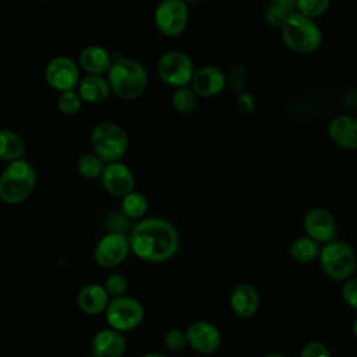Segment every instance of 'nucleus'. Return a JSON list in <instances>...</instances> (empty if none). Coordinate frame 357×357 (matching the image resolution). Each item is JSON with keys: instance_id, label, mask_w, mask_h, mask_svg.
Returning a JSON list of instances; mask_svg holds the SVG:
<instances>
[{"instance_id": "24", "label": "nucleus", "mask_w": 357, "mask_h": 357, "mask_svg": "<svg viewBox=\"0 0 357 357\" xmlns=\"http://www.w3.org/2000/svg\"><path fill=\"white\" fill-rule=\"evenodd\" d=\"M148 211V199L144 194L131 191L126 197L121 198V212L126 218L132 220L144 219Z\"/></svg>"}, {"instance_id": "33", "label": "nucleus", "mask_w": 357, "mask_h": 357, "mask_svg": "<svg viewBox=\"0 0 357 357\" xmlns=\"http://www.w3.org/2000/svg\"><path fill=\"white\" fill-rule=\"evenodd\" d=\"M342 296L346 304L357 310V278H350L342 287Z\"/></svg>"}, {"instance_id": "32", "label": "nucleus", "mask_w": 357, "mask_h": 357, "mask_svg": "<svg viewBox=\"0 0 357 357\" xmlns=\"http://www.w3.org/2000/svg\"><path fill=\"white\" fill-rule=\"evenodd\" d=\"M300 357H332L329 349L321 342H308L300 353Z\"/></svg>"}, {"instance_id": "23", "label": "nucleus", "mask_w": 357, "mask_h": 357, "mask_svg": "<svg viewBox=\"0 0 357 357\" xmlns=\"http://www.w3.org/2000/svg\"><path fill=\"white\" fill-rule=\"evenodd\" d=\"M319 252H321L319 243L315 241L314 238L308 237V236L297 237L290 244L291 258L297 262H301V264H307V262L314 261L315 258L319 257Z\"/></svg>"}, {"instance_id": "14", "label": "nucleus", "mask_w": 357, "mask_h": 357, "mask_svg": "<svg viewBox=\"0 0 357 357\" xmlns=\"http://www.w3.org/2000/svg\"><path fill=\"white\" fill-rule=\"evenodd\" d=\"M227 84L223 70L216 66H204L195 70L190 86L198 98H213L219 95Z\"/></svg>"}, {"instance_id": "12", "label": "nucleus", "mask_w": 357, "mask_h": 357, "mask_svg": "<svg viewBox=\"0 0 357 357\" xmlns=\"http://www.w3.org/2000/svg\"><path fill=\"white\" fill-rule=\"evenodd\" d=\"M100 181L107 194L120 199L134 191L135 185V177L131 169L120 160L106 163L100 176Z\"/></svg>"}, {"instance_id": "19", "label": "nucleus", "mask_w": 357, "mask_h": 357, "mask_svg": "<svg viewBox=\"0 0 357 357\" xmlns=\"http://www.w3.org/2000/svg\"><path fill=\"white\" fill-rule=\"evenodd\" d=\"M110 303V296L107 294L103 284L88 283L82 286L77 296L78 308L86 315H98L106 311Z\"/></svg>"}, {"instance_id": "4", "label": "nucleus", "mask_w": 357, "mask_h": 357, "mask_svg": "<svg viewBox=\"0 0 357 357\" xmlns=\"http://www.w3.org/2000/svg\"><path fill=\"white\" fill-rule=\"evenodd\" d=\"M280 35L286 47L298 54H310L322 43V32L318 24L297 11L289 14L280 28Z\"/></svg>"}, {"instance_id": "13", "label": "nucleus", "mask_w": 357, "mask_h": 357, "mask_svg": "<svg viewBox=\"0 0 357 357\" xmlns=\"http://www.w3.org/2000/svg\"><path fill=\"white\" fill-rule=\"evenodd\" d=\"M185 333L188 346L201 354L215 353L222 342L219 329L212 322L202 319L192 322L185 329Z\"/></svg>"}, {"instance_id": "36", "label": "nucleus", "mask_w": 357, "mask_h": 357, "mask_svg": "<svg viewBox=\"0 0 357 357\" xmlns=\"http://www.w3.org/2000/svg\"><path fill=\"white\" fill-rule=\"evenodd\" d=\"M141 357H167V356H165V354H162V353L153 351V353H146V354H144V356H141Z\"/></svg>"}, {"instance_id": "27", "label": "nucleus", "mask_w": 357, "mask_h": 357, "mask_svg": "<svg viewBox=\"0 0 357 357\" xmlns=\"http://www.w3.org/2000/svg\"><path fill=\"white\" fill-rule=\"evenodd\" d=\"M82 102L84 100L81 99V96L75 89L66 91L57 96V109L66 116H74L79 112Z\"/></svg>"}, {"instance_id": "6", "label": "nucleus", "mask_w": 357, "mask_h": 357, "mask_svg": "<svg viewBox=\"0 0 357 357\" xmlns=\"http://www.w3.org/2000/svg\"><path fill=\"white\" fill-rule=\"evenodd\" d=\"M318 258L322 271L335 280L349 279L357 265L354 250L342 241H329L321 248Z\"/></svg>"}, {"instance_id": "31", "label": "nucleus", "mask_w": 357, "mask_h": 357, "mask_svg": "<svg viewBox=\"0 0 357 357\" xmlns=\"http://www.w3.org/2000/svg\"><path fill=\"white\" fill-rule=\"evenodd\" d=\"M289 14L290 13L287 10H284L283 7H280L275 3H271L264 11V20L272 28H282L284 21L287 20Z\"/></svg>"}, {"instance_id": "1", "label": "nucleus", "mask_w": 357, "mask_h": 357, "mask_svg": "<svg viewBox=\"0 0 357 357\" xmlns=\"http://www.w3.org/2000/svg\"><path fill=\"white\" fill-rule=\"evenodd\" d=\"M131 252L146 262H165L172 259L180 247L177 229L163 218H144L138 220L130 234Z\"/></svg>"}, {"instance_id": "18", "label": "nucleus", "mask_w": 357, "mask_h": 357, "mask_svg": "<svg viewBox=\"0 0 357 357\" xmlns=\"http://www.w3.org/2000/svg\"><path fill=\"white\" fill-rule=\"evenodd\" d=\"M113 59L109 50L100 45H88L78 54V66L89 75L107 74Z\"/></svg>"}, {"instance_id": "15", "label": "nucleus", "mask_w": 357, "mask_h": 357, "mask_svg": "<svg viewBox=\"0 0 357 357\" xmlns=\"http://www.w3.org/2000/svg\"><path fill=\"white\" fill-rule=\"evenodd\" d=\"M308 237L318 243H329L336 233V223L332 213L324 208H311L303 219Z\"/></svg>"}, {"instance_id": "37", "label": "nucleus", "mask_w": 357, "mask_h": 357, "mask_svg": "<svg viewBox=\"0 0 357 357\" xmlns=\"http://www.w3.org/2000/svg\"><path fill=\"white\" fill-rule=\"evenodd\" d=\"M351 331H353V333L357 336V317L354 318V321H353V325H351Z\"/></svg>"}, {"instance_id": "7", "label": "nucleus", "mask_w": 357, "mask_h": 357, "mask_svg": "<svg viewBox=\"0 0 357 357\" xmlns=\"http://www.w3.org/2000/svg\"><path fill=\"white\" fill-rule=\"evenodd\" d=\"M156 73L166 85L180 88L190 85L195 68L187 53L181 50H169L159 57Z\"/></svg>"}, {"instance_id": "20", "label": "nucleus", "mask_w": 357, "mask_h": 357, "mask_svg": "<svg viewBox=\"0 0 357 357\" xmlns=\"http://www.w3.org/2000/svg\"><path fill=\"white\" fill-rule=\"evenodd\" d=\"M230 307L240 318H251L259 307V296L254 286L241 283L236 286L230 294Z\"/></svg>"}, {"instance_id": "2", "label": "nucleus", "mask_w": 357, "mask_h": 357, "mask_svg": "<svg viewBox=\"0 0 357 357\" xmlns=\"http://www.w3.org/2000/svg\"><path fill=\"white\" fill-rule=\"evenodd\" d=\"M112 92L121 100H135L146 89L148 74L144 66L128 57L113 60L107 71Z\"/></svg>"}, {"instance_id": "34", "label": "nucleus", "mask_w": 357, "mask_h": 357, "mask_svg": "<svg viewBox=\"0 0 357 357\" xmlns=\"http://www.w3.org/2000/svg\"><path fill=\"white\" fill-rule=\"evenodd\" d=\"M254 105H255L254 98H252L250 93H241V95H238V98H237V106H238V109H240L241 112H244V113L252 112Z\"/></svg>"}, {"instance_id": "35", "label": "nucleus", "mask_w": 357, "mask_h": 357, "mask_svg": "<svg viewBox=\"0 0 357 357\" xmlns=\"http://www.w3.org/2000/svg\"><path fill=\"white\" fill-rule=\"evenodd\" d=\"M272 3L283 7L284 10H287L289 13L296 11V0H272Z\"/></svg>"}, {"instance_id": "22", "label": "nucleus", "mask_w": 357, "mask_h": 357, "mask_svg": "<svg viewBox=\"0 0 357 357\" xmlns=\"http://www.w3.org/2000/svg\"><path fill=\"white\" fill-rule=\"evenodd\" d=\"M25 151V141L18 132L10 128H0V160L10 163L22 159Z\"/></svg>"}, {"instance_id": "5", "label": "nucleus", "mask_w": 357, "mask_h": 357, "mask_svg": "<svg viewBox=\"0 0 357 357\" xmlns=\"http://www.w3.org/2000/svg\"><path fill=\"white\" fill-rule=\"evenodd\" d=\"M91 148L106 163L119 162L128 151L127 132L113 121H100L91 131Z\"/></svg>"}, {"instance_id": "38", "label": "nucleus", "mask_w": 357, "mask_h": 357, "mask_svg": "<svg viewBox=\"0 0 357 357\" xmlns=\"http://www.w3.org/2000/svg\"><path fill=\"white\" fill-rule=\"evenodd\" d=\"M265 357H283V356L279 354V353H269V354H266Z\"/></svg>"}, {"instance_id": "39", "label": "nucleus", "mask_w": 357, "mask_h": 357, "mask_svg": "<svg viewBox=\"0 0 357 357\" xmlns=\"http://www.w3.org/2000/svg\"><path fill=\"white\" fill-rule=\"evenodd\" d=\"M181 1H184V3H195L198 0H181Z\"/></svg>"}, {"instance_id": "28", "label": "nucleus", "mask_w": 357, "mask_h": 357, "mask_svg": "<svg viewBox=\"0 0 357 357\" xmlns=\"http://www.w3.org/2000/svg\"><path fill=\"white\" fill-rule=\"evenodd\" d=\"M329 4L331 0H296V11L314 20L322 15Z\"/></svg>"}, {"instance_id": "25", "label": "nucleus", "mask_w": 357, "mask_h": 357, "mask_svg": "<svg viewBox=\"0 0 357 357\" xmlns=\"http://www.w3.org/2000/svg\"><path fill=\"white\" fill-rule=\"evenodd\" d=\"M105 166L106 162L93 152L84 153L77 160V170L85 178H100Z\"/></svg>"}, {"instance_id": "30", "label": "nucleus", "mask_w": 357, "mask_h": 357, "mask_svg": "<svg viewBox=\"0 0 357 357\" xmlns=\"http://www.w3.org/2000/svg\"><path fill=\"white\" fill-rule=\"evenodd\" d=\"M163 343L167 350H170L173 353H180L188 346L187 333H185V331L178 329V328L169 329L163 337Z\"/></svg>"}, {"instance_id": "17", "label": "nucleus", "mask_w": 357, "mask_h": 357, "mask_svg": "<svg viewBox=\"0 0 357 357\" xmlns=\"http://www.w3.org/2000/svg\"><path fill=\"white\" fill-rule=\"evenodd\" d=\"M331 141L343 149H357V119L349 114L333 117L328 126Z\"/></svg>"}, {"instance_id": "10", "label": "nucleus", "mask_w": 357, "mask_h": 357, "mask_svg": "<svg viewBox=\"0 0 357 357\" xmlns=\"http://www.w3.org/2000/svg\"><path fill=\"white\" fill-rule=\"evenodd\" d=\"M46 84L57 92L74 91L79 81V66L71 57L56 56L50 59L45 67Z\"/></svg>"}, {"instance_id": "29", "label": "nucleus", "mask_w": 357, "mask_h": 357, "mask_svg": "<svg viewBox=\"0 0 357 357\" xmlns=\"http://www.w3.org/2000/svg\"><path fill=\"white\" fill-rule=\"evenodd\" d=\"M105 289L107 291V294L112 298L116 297H123L127 296V290H128V280L123 273H112L107 276V279L105 280Z\"/></svg>"}, {"instance_id": "3", "label": "nucleus", "mask_w": 357, "mask_h": 357, "mask_svg": "<svg viewBox=\"0 0 357 357\" xmlns=\"http://www.w3.org/2000/svg\"><path fill=\"white\" fill-rule=\"evenodd\" d=\"M36 170L26 159H18L6 165L0 173V201L7 205L24 202L36 185Z\"/></svg>"}, {"instance_id": "21", "label": "nucleus", "mask_w": 357, "mask_h": 357, "mask_svg": "<svg viewBox=\"0 0 357 357\" xmlns=\"http://www.w3.org/2000/svg\"><path fill=\"white\" fill-rule=\"evenodd\" d=\"M77 92L84 102L98 105L109 98L112 89L107 78H105L103 75L86 74L84 78H81L77 86Z\"/></svg>"}, {"instance_id": "8", "label": "nucleus", "mask_w": 357, "mask_h": 357, "mask_svg": "<svg viewBox=\"0 0 357 357\" xmlns=\"http://www.w3.org/2000/svg\"><path fill=\"white\" fill-rule=\"evenodd\" d=\"M105 317L110 328L119 332H130L142 324L145 311L141 301L130 296H123L110 300Z\"/></svg>"}, {"instance_id": "9", "label": "nucleus", "mask_w": 357, "mask_h": 357, "mask_svg": "<svg viewBox=\"0 0 357 357\" xmlns=\"http://www.w3.org/2000/svg\"><path fill=\"white\" fill-rule=\"evenodd\" d=\"M156 29L167 38L180 36L188 24V7L181 0H162L153 11Z\"/></svg>"}, {"instance_id": "26", "label": "nucleus", "mask_w": 357, "mask_h": 357, "mask_svg": "<svg viewBox=\"0 0 357 357\" xmlns=\"http://www.w3.org/2000/svg\"><path fill=\"white\" fill-rule=\"evenodd\" d=\"M197 103H198V95L188 85L176 88L172 96L173 109L181 114L192 113L197 107Z\"/></svg>"}, {"instance_id": "16", "label": "nucleus", "mask_w": 357, "mask_h": 357, "mask_svg": "<svg viewBox=\"0 0 357 357\" xmlns=\"http://www.w3.org/2000/svg\"><path fill=\"white\" fill-rule=\"evenodd\" d=\"M126 347L127 342L123 332H119L110 326L98 331L91 342L93 357H121Z\"/></svg>"}, {"instance_id": "11", "label": "nucleus", "mask_w": 357, "mask_h": 357, "mask_svg": "<svg viewBox=\"0 0 357 357\" xmlns=\"http://www.w3.org/2000/svg\"><path fill=\"white\" fill-rule=\"evenodd\" d=\"M130 251L128 237L121 231H110L96 243L93 259L100 268L110 269L119 266Z\"/></svg>"}, {"instance_id": "40", "label": "nucleus", "mask_w": 357, "mask_h": 357, "mask_svg": "<svg viewBox=\"0 0 357 357\" xmlns=\"http://www.w3.org/2000/svg\"><path fill=\"white\" fill-rule=\"evenodd\" d=\"M42 1H53V0H42Z\"/></svg>"}]
</instances>
